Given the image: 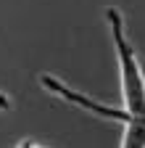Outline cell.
Wrapping results in <instances>:
<instances>
[{
  "mask_svg": "<svg viewBox=\"0 0 145 148\" xmlns=\"http://www.w3.org/2000/svg\"><path fill=\"white\" fill-rule=\"evenodd\" d=\"M106 24L111 32V42L119 64V77H121V98L124 108L135 116H145V71L140 66V58L135 53V45L127 34L124 13L116 5L106 8Z\"/></svg>",
  "mask_w": 145,
  "mask_h": 148,
  "instance_id": "6da1fadb",
  "label": "cell"
},
{
  "mask_svg": "<svg viewBox=\"0 0 145 148\" xmlns=\"http://www.w3.org/2000/svg\"><path fill=\"white\" fill-rule=\"evenodd\" d=\"M121 148H145V127L127 130L121 135Z\"/></svg>",
  "mask_w": 145,
  "mask_h": 148,
  "instance_id": "7a4b0ae2",
  "label": "cell"
},
{
  "mask_svg": "<svg viewBox=\"0 0 145 148\" xmlns=\"http://www.w3.org/2000/svg\"><path fill=\"white\" fill-rule=\"evenodd\" d=\"M8 108H11V98L0 90V111H8Z\"/></svg>",
  "mask_w": 145,
  "mask_h": 148,
  "instance_id": "3957f363",
  "label": "cell"
},
{
  "mask_svg": "<svg viewBox=\"0 0 145 148\" xmlns=\"http://www.w3.org/2000/svg\"><path fill=\"white\" fill-rule=\"evenodd\" d=\"M16 148H42V145H37L34 140H21L19 145H16Z\"/></svg>",
  "mask_w": 145,
  "mask_h": 148,
  "instance_id": "277c9868",
  "label": "cell"
}]
</instances>
